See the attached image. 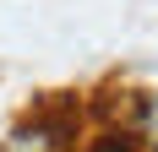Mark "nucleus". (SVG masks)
I'll use <instances>...</instances> for the list:
<instances>
[{"mask_svg": "<svg viewBox=\"0 0 158 152\" xmlns=\"http://www.w3.org/2000/svg\"><path fill=\"white\" fill-rule=\"evenodd\" d=\"M71 136H77V120L44 109L33 125H22V130L11 136V152H65V141H71Z\"/></svg>", "mask_w": 158, "mask_h": 152, "instance_id": "nucleus-1", "label": "nucleus"}, {"mask_svg": "<svg viewBox=\"0 0 158 152\" xmlns=\"http://www.w3.org/2000/svg\"><path fill=\"white\" fill-rule=\"evenodd\" d=\"M87 152H131V141H126V136H98Z\"/></svg>", "mask_w": 158, "mask_h": 152, "instance_id": "nucleus-3", "label": "nucleus"}, {"mask_svg": "<svg viewBox=\"0 0 158 152\" xmlns=\"http://www.w3.org/2000/svg\"><path fill=\"white\" fill-rule=\"evenodd\" d=\"M131 109H136V130L158 136V92H142V98H131Z\"/></svg>", "mask_w": 158, "mask_h": 152, "instance_id": "nucleus-2", "label": "nucleus"}]
</instances>
